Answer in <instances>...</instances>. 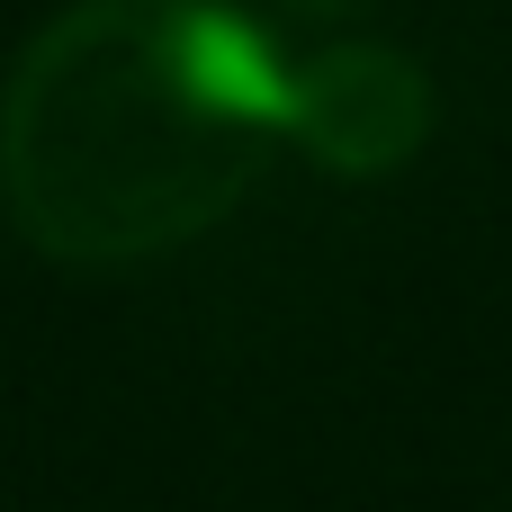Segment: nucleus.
I'll use <instances>...</instances> for the list:
<instances>
[{
  "mask_svg": "<svg viewBox=\"0 0 512 512\" xmlns=\"http://www.w3.org/2000/svg\"><path fill=\"white\" fill-rule=\"evenodd\" d=\"M279 9H288L297 27H333V18H351L360 0H279Z\"/></svg>",
  "mask_w": 512,
  "mask_h": 512,
  "instance_id": "obj_3",
  "label": "nucleus"
},
{
  "mask_svg": "<svg viewBox=\"0 0 512 512\" xmlns=\"http://www.w3.org/2000/svg\"><path fill=\"white\" fill-rule=\"evenodd\" d=\"M288 144V54L225 0H72L0 81V207L54 270H135Z\"/></svg>",
  "mask_w": 512,
  "mask_h": 512,
  "instance_id": "obj_1",
  "label": "nucleus"
},
{
  "mask_svg": "<svg viewBox=\"0 0 512 512\" xmlns=\"http://www.w3.org/2000/svg\"><path fill=\"white\" fill-rule=\"evenodd\" d=\"M288 144L342 180H387L432 144V72L396 45H324L288 63Z\"/></svg>",
  "mask_w": 512,
  "mask_h": 512,
  "instance_id": "obj_2",
  "label": "nucleus"
}]
</instances>
